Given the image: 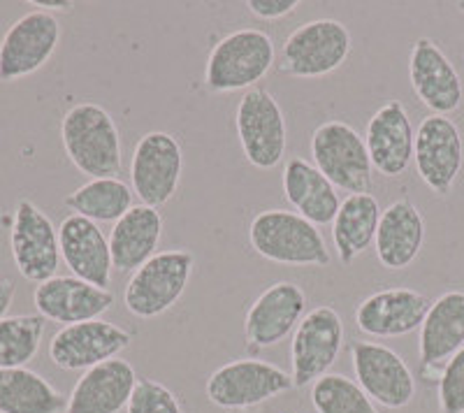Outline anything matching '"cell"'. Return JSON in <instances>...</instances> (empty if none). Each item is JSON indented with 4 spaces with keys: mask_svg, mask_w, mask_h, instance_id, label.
Here are the masks:
<instances>
[{
    "mask_svg": "<svg viewBox=\"0 0 464 413\" xmlns=\"http://www.w3.org/2000/svg\"><path fill=\"white\" fill-rule=\"evenodd\" d=\"M61 142L82 175L91 179L121 175V135L110 111L98 102H80L65 111Z\"/></svg>",
    "mask_w": 464,
    "mask_h": 413,
    "instance_id": "obj_1",
    "label": "cell"
},
{
    "mask_svg": "<svg viewBox=\"0 0 464 413\" xmlns=\"http://www.w3.org/2000/svg\"><path fill=\"white\" fill-rule=\"evenodd\" d=\"M248 244L269 263L290 267H327L330 249L318 226L288 209H265L248 223Z\"/></svg>",
    "mask_w": 464,
    "mask_h": 413,
    "instance_id": "obj_2",
    "label": "cell"
},
{
    "mask_svg": "<svg viewBox=\"0 0 464 413\" xmlns=\"http://www.w3.org/2000/svg\"><path fill=\"white\" fill-rule=\"evenodd\" d=\"M275 63L276 47L272 35L260 28H239L211 47L205 65V89L209 93L251 91Z\"/></svg>",
    "mask_w": 464,
    "mask_h": 413,
    "instance_id": "obj_3",
    "label": "cell"
},
{
    "mask_svg": "<svg viewBox=\"0 0 464 413\" xmlns=\"http://www.w3.org/2000/svg\"><path fill=\"white\" fill-rule=\"evenodd\" d=\"M196 255L186 249H168L149 258L128 279L123 304L135 318H159L184 297Z\"/></svg>",
    "mask_w": 464,
    "mask_h": 413,
    "instance_id": "obj_4",
    "label": "cell"
},
{
    "mask_svg": "<svg viewBox=\"0 0 464 413\" xmlns=\"http://www.w3.org/2000/svg\"><path fill=\"white\" fill-rule=\"evenodd\" d=\"M351 33L337 19H314L285 37L279 72L293 80H321L346 63Z\"/></svg>",
    "mask_w": 464,
    "mask_h": 413,
    "instance_id": "obj_5",
    "label": "cell"
},
{
    "mask_svg": "<svg viewBox=\"0 0 464 413\" xmlns=\"http://www.w3.org/2000/svg\"><path fill=\"white\" fill-rule=\"evenodd\" d=\"M312 158L339 191L348 196L370 191L374 168L364 138L351 123L342 119L321 123L312 135Z\"/></svg>",
    "mask_w": 464,
    "mask_h": 413,
    "instance_id": "obj_6",
    "label": "cell"
},
{
    "mask_svg": "<svg viewBox=\"0 0 464 413\" xmlns=\"http://www.w3.org/2000/svg\"><path fill=\"white\" fill-rule=\"evenodd\" d=\"M293 377L281 367L258 358H242L218 367L207 379L205 392L211 404L230 411L254 408L293 390Z\"/></svg>",
    "mask_w": 464,
    "mask_h": 413,
    "instance_id": "obj_7",
    "label": "cell"
},
{
    "mask_svg": "<svg viewBox=\"0 0 464 413\" xmlns=\"http://www.w3.org/2000/svg\"><path fill=\"white\" fill-rule=\"evenodd\" d=\"M235 126L242 144L244 158L256 170H275L285 156L288 130L285 117L276 98L267 89L246 91L235 111Z\"/></svg>",
    "mask_w": 464,
    "mask_h": 413,
    "instance_id": "obj_8",
    "label": "cell"
},
{
    "mask_svg": "<svg viewBox=\"0 0 464 413\" xmlns=\"http://www.w3.org/2000/svg\"><path fill=\"white\" fill-rule=\"evenodd\" d=\"M343 346V321L330 304L304 313L290 341L293 386H314L337 362Z\"/></svg>",
    "mask_w": 464,
    "mask_h": 413,
    "instance_id": "obj_9",
    "label": "cell"
},
{
    "mask_svg": "<svg viewBox=\"0 0 464 413\" xmlns=\"http://www.w3.org/2000/svg\"><path fill=\"white\" fill-rule=\"evenodd\" d=\"M184 151L179 139L151 130L135 144L130 160V188L140 202L153 209L168 205L181 184Z\"/></svg>",
    "mask_w": 464,
    "mask_h": 413,
    "instance_id": "obj_10",
    "label": "cell"
},
{
    "mask_svg": "<svg viewBox=\"0 0 464 413\" xmlns=\"http://www.w3.org/2000/svg\"><path fill=\"white\" fill-rule=\"evenodd\" d=\"M10 249L19 274L31 283L53 279L61 265V242L52 218L33 200L16 202L10 228Z\"/></svg>",
    "mask_w": 464,
    "mask_h": 413,
    "instance_id": "obj_11",
    "label": "cell"
},
{
    "mask_svg": "<svg viewBox=\"0 0 464 413\" xmlns=\"http://www.w3.org/2000/svg\"><path fill=\"white\" fill-rule=\"evenodd\" d=\"M61 24L53 14L33 10L19 16L0 40V82L26 80L52 61L61 44Z\"/></svg>",
    "mask_w": 464,
    "mask_h": 413,
    "instance_id": "obj_12",
    "label": "cell"
},
{
    "mask_svg": "<svg viewBox=\"0 0 464 413\" xmlns=\"http://www.w3.org/2000/svg\"><path fill=\"white\" fill-rule=\"evenodd\" d=\"M358 386L367 398L385 408H404L416 398V379L400 353L379 341H353L351 344Z\"/></svg>",
    "mask_w": 464,
    "mask_h": 413,
    "instance_id": "obj_13",
    "label": "cell"
},
{
    "mask_svg": "<svg viewBox=\"0 0 464 413\" xmlns=\"http://www.w3.org/2000/svg\"><path fill=\"white\" fill-rule=\"evenodd\" d=\"M416 172L430 191L449 196L464 165V142L453 119L430 114L420 121L413 142Z\"/></svg>",
    "mask_w": 464,
    "mask_h": 413,
    "instance_id": "obj_14",
    "label": "cell"
},
{
    "mask_svg": "<svg viewBox=\"0 0 464 413\" xmlns=\"http://www.w3.org/2000/svg\"><path fill=\"white\" fill-rule=\"evenodd\" d=\"M132 340L135 334L130 330L102 318L63 325L49 341V360L65 371H86L101 362L119 358V353L126 351Z\"/></svg>",
    "mask_w": 464,
    "mask_h": 413,
    "instance_id": "obj_15",
    "label": "cell"
},
{
    "mask_svg": "<svg viewBox=\"0 0 464 413\" xmlns=\"http://www.w3.org/2000/svg\"><path fill=\"white\" fill-rule=\"evenodd\" d=\"M306 293L293 281H276L265 288L244 316L246 344L254 351L279 346L304 318Z\"/></svg>",
    "mask_w": 464,
    "mask_h": 413,
    "instance_id": "obj_16",
    "label": "cell"
},
{
    "mask_svg": "<svg viewBox=\"0 0 464 413\" xmlns=\"http://www.w3.org/2000/svg\"><path fill=\"white\" fill-rule=\"evenodd\" d=\"M409 80L418 101L432 114L449 117L462 105V80L432 37H418L413 43L409 56Z\"/></svg>",
    "mask_w": 464,
    "mask_h": 413,
    "instance_id": "obj_17",
    "label": "cell"
},
{
    "mask_svg": "<svg viewBox=\"0 0 464 413\" xmlns=\"http://www.w3.org/2000/svg\"><path fill=\"white\" fill-rule=\"evenodd\" d=\"M432 300L425 293L413 288H383L364 297L355 309V325L360 332L391 340L404 337L413 330H420L422 321L428 316Z\"/></svg>",
    "mask_w": 464,
    "mask_h": 413,
    "instance_id": "obj_18",
    "label": "cell"
},
{
    "mask_svg": "<svg viewBox=\"0 0 464 413\" xmlns=\"http://www.w3.org/2000/svg\"><path fill=\"white\" fill-rule=\"evenodd\" d=\"M413 133L409 111L400 101H388L372 114L367 121L364 144L370 154L372 168L379 175L395 179L401 177L413 163Z\"/></svg>",
    "mask_w": 464,
    "mask_h": 413,
    "instance_id": "obj_19",
    "label": "cell"
},
{
    "mask_svg": "<svg viewBox=\"0 0 464 413\" xmlns=\"http://www.w3.org/2000/svg\"><path fill=\"white\" fill-rule=\"evenodd\" d=\"M58 242H61V260L72 272V276L98 288H110L114 260H111L110 237H105L98 223L80 214H70L61 221Z\"/></svg>",
    "mask_w": 464,
    "mask_h": 413,
    "instance_id": "obj_20",
    "label": "cell"
},
{
    "mask_svg": "<svg viewBox=\"0 0 464 413\" xmlns=\"http://www.w3.org/2000/svg\"><path fill=\"white\" fill-rule=\"evenodd\" d=\"M37 313L47 321L63 325L95 321L110 312L114 295L110 288H98L77 276H53L44 281L33 293Z\"/></svg>",
    "mask_w": 464,
    "mask_h": 413,
    "instance_id": "obj_21",
    "label": "cell"
},
{
    "mask_svg": "<svg viewBox=\"0 0 464 413\" xmlns=\"http://www.w3.org/2000/svg\"><path fill=\"white\" fill-rule=\"evenodd\" d=\"M138 386V371L123 358L91 367L74 383L65 413H119Z\"/></svg>",
    "mask_w": 464,
    "mask_h": 413,
    "instance_id": "obj_22",
    "label": "cell"
},
{
    "mask_svg": "<svg viewBox=\"0 0 464 413\" xmlns=\"http://www.w3.org/2000/svg\"><path fill=\"white\" fill-rule=\"evenodd\" d=\"M376 258L385 270L400 272L413 265L425 244V218L409 197L391 202L381 212L376 230Z\"/></svg>",
    "mask_w": 464,
    "mask_h": 413,
    "instance_id": "obj_23",
    "label": "cell"
},
{
    "mask_svg": "<svg viewBox=\"0 0 464 413\" xmlns=\"http://www.w3.org/2000/svg\"><path fill=\"white\" fill-rule=\"evenodd\" d=\"M281 186L288 205L314 226H333L339 214V193L334 184L321 175L316 165L293 156L285 160Z\"/></svg>",
    "mask_w": 464,
    "mask_h": 413,
    "instance_id": "obj_24",
    "label": "cell"
},
{
    "mask_svg": "<svg viewBox=\"0 0 464 413\" xmlns=\"http://www.w3.org/2000/svg\"><path fill=\"white\" fill-rule=\"evenodd\" d=\"M464 346V291L439 295L420 325L418 355L422 371L441 367Z\"/></svg>",
    "mask_w": 464,
    "mask_h": 413,
    "instance_id": "obj_25",
    "label": "cell"
},
{
    "mask_svg": "<svg viewBox=\"0 0 464 413\" xmlns=\"http://www.w3.org/2000/svg\"><path fill=\"white\" fill-rule=\"evenodd\" d=\"M163 237V216L159 209L147 205H135L114 223L110 233V251L114 270L119 274H132L159 254Z\"/></svg>",
    "mask_w": 464,
    "mask_h": 413,
    "instance_id": "obj_26",
    "label": "cell"
},
{
    "mask_svg": "<svg viewBox=\"0 0 464 413\" xmlns=\"http://www.w3.org/2000/svg\"><path fill=\"white\" fill-rule=\"evenodd\" d=\"M381 212L383 209L372 193H355L342 200L333 221V242L342 265H351L374 244Z\"/></svg>",
    "mask_w": 464,
    "mask_h": 413,
    "instance_id": "obj_27",
    "label": "cell"
},
{
    "mask_svg": "<svg viewBox=\"0 0 464 413\" xmlns=\"http://www.w3.org/2000/svg\"><path fill=\"white\" fill-rule=\"evenodd\" d=\"M68 398L43 374L16 367L0 370V413H65Z\"/></svg>",
    "mask_w": 464,
    "mask_h": 413,
    "instance_id": "obj_28",
    "label": "cell"
},
{
    "mask_svg": "<svg viewBox=\"0 0 464 413\" xmlns=\"http://www.w3.org/2000/svg\"><path fill=\"white\" fill-rule=\"evenodd\" d=\"M132 200L135 193L126 181L119 177H105V179H89L80 188H74L63 202L72 214H80L95 223H116L135 206Z\"/></svg>",
    "mask_w": 464,
    "mask_h": 413,
    "instance_id": "obj_29",
    "label": "cell"
},
{
    "mask_svg": "<svg viewBox=\"0 0 464 413\" xmlns=\"http://www.w3.org/2000/svg\"><path fill=\"white\" fill-rule=\"evenodd\" d=\"M47 318L40 313L5 316L0 321V370L26 367L43 344Z\"/></svg>",
    "mask_w": 464,
    "mask_h": 413,
    "instance_id": "obj_30",
    "label": "cell"
},
{
    "mask_svg": "<svg viewBox=\"0 0 464 413\" xmlns=\"http://www.w3.org/2000/svg\"><path fill=\"white\" fill-rule=\"evenodd\" d=\"M312 404L318 413H379L358 381L343 374H325L312 386Z\"/></svg>",
    "mask_w": 464,
    "mask_h": 413,
    "instance_id": "obj_31",
    "label": "cell"
},
{
    "mask_svg": "<svg viewBox=\"0 0 464 413\" xmlns=\"http://www.w3.org/2000/svg\"><path fill=\"white\" fill-rule=\"evenodd\" d=\"M126 413H184L172 390L153 379H138Z\"/></svg>",
    "mask_w": 464,
    "mask_h": 413,
    "instance_id": "obj_32",
    "label": "cell"
},
{
    "mask_svg": "<svg viewBox=\"0 0 464 413\" xmlns=\"http://www.w3.org/2000/svg\"><path fill=\"white\" fill-rule=\"evenodd\" d=\"M441 413H464V346L450 358L439 377Z\"/></svg>",
    "mask_w": 464,
    "mask_h": 413,
    "instance_id": "obj_33",
    "label": "cell"
},
{
    "mask_svg": "<svg viewBox=\"0 0 464 413\" xmlns=\"http://www.w3.org/2000/svg\"><path fill=\"white\" fill-rule=\"evenodd\" d=\"M246 7L251 14L263 19V22H276V19L293 14L300 7V3L297 0H248Z\"/></svg>",
    "mask_w": 464,
    "mask_h": 413,
    "instance_id": "obj_34",
    "label": "cell"
},
{
    "mask_svg": "<svg viewBox=\"0 0 464 413\" xmlns=\"http://www.w3.org/2000/svg\"><path fill=\"white\" fill-rule=\"evenodd\" d=\"M14 295H16V286L12 279H0V321L10 313L12 303H14Z\"/></svg>",
    "mask_w": 464,
    "mask_h": 413,
    "instance_id": "obj_35",
    "label": "cell"
},
{
    "mask_svg": "<svg viewBox=\"0 0 464 413\" xmlns=\"http://www.w3.org/2000/svg\"><path fill=\"white\" fill-rule=\"evenodd\" d=\"M31 5L52 14V12H72L77 3H72V0H33Z\"/></svg>",
    "mask_w": 464,
    "mask_h": 413,
    "instance_id": "obj_36",
    "label": "cell"
},
{
    "mask_svg": "<svg viewBox=\"0 0 464 413\" xmlns=\"http://www.w3.org/2000/svg\"><path fill=\"white\" fill-rule=\"evenodd\" d=\"M455 7H458V10L464 14V0H459V3H455Z\"/></svg>",
    "mask_w": 464,
    "mask_h": 413,
    "instance_id": "obj_37",
    "label": "cell"
}]
</instances>
